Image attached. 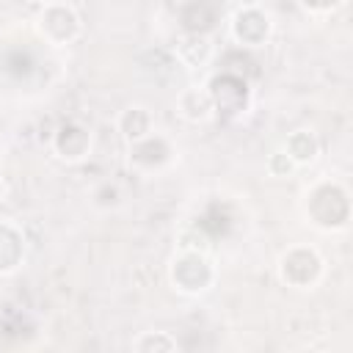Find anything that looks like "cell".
I'll return each mask as SVG.
<instances>
[{
	"instance_id": "16",
	"label": "cell",
	"mask_w": 353,
	"mask_h": 353,
	"mask_svg": "<svg viewBox=\"0 0 353 353\" xmlns=\"http://www.w3.org/2000/svg\"><path fill=\"white\" fill-rule=\"evenodd\" d=\"M210 243H212V234L201 226V221L199 223H190L188 229H182L179 232V245L185 248V251H207L210 248Z\"/></svg>"
},
{
	"instance_id": "19",
	"label": "cell",
	"mask_w": 353,
	"mask_h": 353,
	"mask_svg": "<svg viewBox=\"0 0 353 353\" xmlns=\"http://www.w3.org/2000/svg\"><path fill=\"white\" fill-rule=\"evenodd\" d=\"M342 0H301V6L306 8V11H331V8H336Z\"/></svg>"
},
{
	"instance_id": "6",
	"label": "cell",
	"mask_w": 353,
	"mask_h": 353,
	"mask_svg": "<svg viewBox=\"0 0 353 353\" xmlns=\"http://www.w3.org/2000/svg\"><path fill=\"white\" fill-rule=\"evenodd\" d=\"M232 36L243 44V47H259L268 41L270 36V19L265 11L248 6V8H240L232 19Z\"/></svg>"
},
{
	"instance_id": "18",
	"label": "cell",
	"mask_w": 353,
	"mask_h": 353,
	"mask_svg": "<svg viewBox=\"0 0 353 353\" xmlns=\"http://www.w3.org/2000/svg\"><path fill=\"white\" fill-rule=\"evenodd\" d=\"M30 66H33V61H30V55H28V52H14V55L8 58V72H11V74H17V77L28 74V72H30Z\"/></svg>"
},
{
	"instance_id": "20",
	"label": "cell",
	"mask_w": 353,
	"mask_h": 353,
	"mask_svg": "<svg viewBox=\"0 0 353 353\" xmlns=\"http://www.w3.org/2000/svg\"><path fill=\"white\" fill-rule=\"evenodd\" d=\"M3 199H6V182L0 179V201H3Z\"/></svg>"
},
{
	"instance_id": "4",
	"label": "cell",
	"mask_w": 353,
	"mask_h": 353,
	"mask_svg": "<svg viewBox=\"0 0 353 353\" xmlns=\"http://www.w3.org/2000/svg\"><path fill=\"white\" fill-rule=\"evenodd\" d=\"M207 91L212 97V108L226 119H234L248 108V97L251 94H248L245 77H240V74H232V72L221 69V74H215L210 80Z\"/></svg>"
},
{
	"instance_id": "8",
	"label": "cell",
	"mask_w": 353,
	"mask_h": 353,
	"mask_svg": "<svg viewBox=\"0 0 353 353\" xmlns=\"http://www.w3.org/2000/svg\"><path fill=\"white\" fill-rule=\"evenodd\" d=\"M168 157H171V143H168L163 135H152V132H149L146 138L135 141L132 149H130V160H132L138 168H146V171L165 165Z\"/></svg>"
},
{
	"instance_id": "15",
	"label": "cell",
	"mask_w": 353,
	"mask_h": 353,
	"mask_svg": "<svg viewBox=\"0 0 353 353\" xmlns=\"http://www.w3.org/2000/svg\"><path fill=\"white\" fill-rule=\"evenodd\" d=\"M132 347L141 353H171L176 350V339H171L165 331H146L135 339Z\"/></svg>"
},
{
	"instance_id": "17",
	"label": "cell",
	"mask_w": 353,
	"mask_h": 353,
	"mask_svg": "<svg viewBox=\"0 0 353 353\" xmlns=\"http://www.w3.org/2000/svg\"><path fill=\"white\" fill-rule=\"evenodd\" d=\"M268 168H270V174H273V176H290V174L295 171V163H292V157H290L284 149H279V152H273V154H270Z\"/></svg>"
},
{
	"instance_id": "14",
	"label": "cell",
	"mask_w": 353,
	"mask_h": 353,
	"mask_svg": "<svg viewBox=\"0 0 353 353\" xmlns=\"http://www.w3.org/2000/svg\"><path fill=\"white\" fill-rule=\"evenodd\" d=\"M317 138L312 135V132H306V130H295L287 141H284V152L292 157V163L295 165H306V163H312L314 157H317Z\"/></svg>"
},
{
	"instance_id": "3",
	"label": "cell",
	"mask_w": 353,
	"mask_h": 353,
	"mask_svg": "<svg viewBox=\"0 0 353 353\" xmlns=\"http://www.w3.org/2000/svg\"><path fill=\"white\" fill-rule=\"evenodd\" d=\"M279 276L287 287H295V290L314 287L323 276V259L314 248L295 245L279 259Z\"/></svg>"
},
{
	"instance_id": "7",
	"label": "cell",
	"mask_w": 353,
	"mask_h": 353,
	"mask_svg": "<svg viewBox=\"0 0 353 353\" xmlns=\"http://www.w3.org/2000/svg\"><path fill=\"white\" fill-rule=\"evenodd\" d=\"M52 146H55L58 157H63V160H83L91 149V132L74 121H66L55 130Z\"/></svg>"
},
{
	"instance_id": "11",
	"label": "cell",
	"mask_w": 353,
	"mask_h": 353,
	"mask_svg": "<svg viewBox=\"0 0 353 353\" xmlns=\"http://www.w3.org/2000/svg\"><path fill=\"white\" fill-rule=\"evenodd\" d=\"M210 52H212V44L201 33H185L176 41V50H174L176 61H182L185 66H201L210 58Z\"/></svg>"
},
{
	"instance_id": "1",
	"label": "cell",
	"mask_w": 353,
	"mask_h": 353,
	"mask_svg": "<svg viewBox=\"0 0 353 353\" xmlns=\"http://www.w3.org/2000/svg\"><path fill=\"white\" fill-rule=\"evenodd\" d=\"M306 210L314 226L320 229H342L350 218V199L345 193V188L334 185V182H323L317 188L309 190L306 196Z\"/></svg>"
},
{
	"instance_id": "12",
	"label": "cell",
	"mask_w": 353,
	"mask_h": 353,
	"mask_svg": "<svg viewBox=\"0 0 353 353\" xmlns=\"http://www.w3.org/2000/svg\"><path fill=\"white\" fill-rule=\"evenodd\" d=\"M22 254H25L22 234H19L14 226L0 223V273L14 270V268L22 262Z\"/></svg>"
},
{
	"instance_id": "10",
	"label": "cell",
	"mask_w": 353,
	"mask_h": 353,
	"mask_svg": "<svg viewBox=\"0 0 353 353\" xmlns=\"http://www.w3.org/2000/svg\"><path fill=\"white\" fill-rule=\"evenodd\" d=\"M179 22H182L185 33H201V36H207L215 28V22H218V6L212 0H190L182 8Z\"/></svg>"
},
{
	"instance_id": "2",
	"label": "cell",
	"mask_w": 353,
	"mask_h": 353,
	"mask_svg": "<svg viewBox=\"0 0 353 353\" xmlns=\"http://www.w3.org/2000/svg\"><path fill=\"white\" fill-rule=\"evenodd\" d=\"M168 279H171L174 290H179L185 295H199L212 284L215 270L201 251H185L182 248L168 265Z\"/></svg>"
},
{
	"instance_id": "13",
	"label": "cell",
	"mask_w": 353,
	"mask_h": 353,
	"mask_svg": "<svg viewBox=\"0 0 353 353\" xmlns=\"http://www.w3.org/2000/svg\"><path fill=\"white\" fill-rule=\"evenodd\" d=\"M119 130H121V135H124L130 143L146 138V135L152 132V116H149V110L141 108V105L127 108V110L119 116Z\"/></svg>"
},
{
	"instance_id": "9",
	"label": "cell",
	"mask_w": 353,
	"mask_h": 353,
	"mask_svg": "<svg viewBox=\"0 0 353 353\" xmlns=\"http://www.w3.org/2000/svg\"><path fill=\"white\" fill-rule=\"evenodd\" d=\"M212 110H215V108H212V97H210L207 88L190 85V88L179 91V97H176V113H179L185 121H193V124L207 121V119L212 116Z\"/></svg>"
},
{
	"instance_id": "5",
	"label": "cell",
	"mask_w": 353,
	"mask_h": 353,
	"mask_svg": "<svg viewBox=\"0 0 353 353\" xmlns=\"http://www.w3.org/2000/svg\"><path fill=\"white\" fill-rule=\"evenodd\" d=\"M39 33L44 36V41L50 44H69L77 33H80V19L69 6L52 3L39 14Z\"/></svg>"
}]
</instances>
